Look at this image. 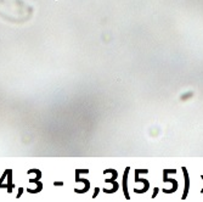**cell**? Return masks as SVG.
<instances>
[{
  "label": "cell",
  "instance_id": "obj_1",
  "mask_svg": "<svg viewBox=\"0 0 203 202\" xmlns=\"http://www.w3.org/2000/svg\"><path fill=\"white\" fill-rule=\"evenodd\" d=\"M29 7L23 0H0V14H7L10 17L14 14H27Z\"/></svg>",
  "mask_w": 203,
  "mask_h": 202
}]
</instances>
